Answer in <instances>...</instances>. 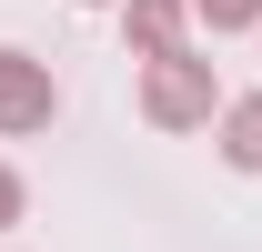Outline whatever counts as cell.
Wrapping results in <instances>:
<instances>
[{
	"label": "cell",
	"instance_id": "277c9868",
	"mask_svg": "<svg viewBox=\"0 0 262 252\" xmlns=\"http://www.w3.org/2000/svg\"><path fill=\"white\" fill-rule=\"evenodd\" d=\"M212 152H222L232 172H262V91L222 101V121H212Z\"/></svg>",
	"mask_w": 262,
	"mask_h": 252
},
{
	"label": "cell",
	"instance_id": "3957f363",
	"mask_svg": "<svg viewBox=\"0 0 262 252\" xmlns=\"http://www.w3.org/2000/svg\"><path fill=\"white\" fill-rule=\"evenodd\" d=\"M121 40H131V61L192 51V0H121Z\"/></svg>",
	"mask_w": 262,
	"mask_h": 252
},
{
	"label": "cell",
	"instance_id": "8992f818",
	"mask_svg": "<svg viewBox=\"0 0 262 252\" xmlns=\"http://www.w3.org/2000/svg\"><path fill=\"white\" fill-rule=\"evenodd\" d=\"M20 212H31V182H20V172L0 161V232H20Z\"/></svg>",
	"mask_w": 262,
	"mask_h": 252
},
{
	"label": "cell",
	"instance_id": "7a4b0ae2",
	"mask_svg": "<svg viewBox=\"0 0 262 252\" xmlns=\"http://www.w3.org/2000/svg\"><path fill=\"white\" fill-rule=\"evenodd\" d=\"M61 121V81H51V61H31V51H0V141H31V131Z\"/></svg>",
	"mask_w": 262,
	"mask_h": 252
},
{
	"label": "cell",
	"instance_id": "6da1fadb",
	"mask_svg": "<svg viewBox=\"0 0 262 252\" xmlns=\"http://www.w3.org/2000/svg\"><path fill=\"white\" fill-rule=\"evenodd\" d=\"M141 121L151 131H212L222 121V81L202 51H171V61H141Z\"/></svg>",
	"mask_w": 262,
	"mask_h": 252
},
{
	"label": "cell",
	"instance_id": "52a82bcc",
	"mask_svg": "<svg viewBox=\"0 0 262 252\" xmlns=\"http://www.w3.org/2000/svg\"><path fill=\"white\" fill-rule=\"evenodd\" d=\"M81 10H121V0H81Z\"/></svg>",
	"mask_w": 262,
	"mask_h": 252
},
{
	"label": "cell",
	"instance_id": "5b68a950",
	"mask_svg": "<svg viewBox=\"0 0 262 252\" xmlns=\"http://www.w3.org/2000/svg\"><path fill=\"white\" fill-rule=\"evenodd\" d=\"M192 20L212 40H222V31H262V0H192Z\"/></svg>",
	"mask_w": 262,
	"mask_h": 252
}]
</instances>
